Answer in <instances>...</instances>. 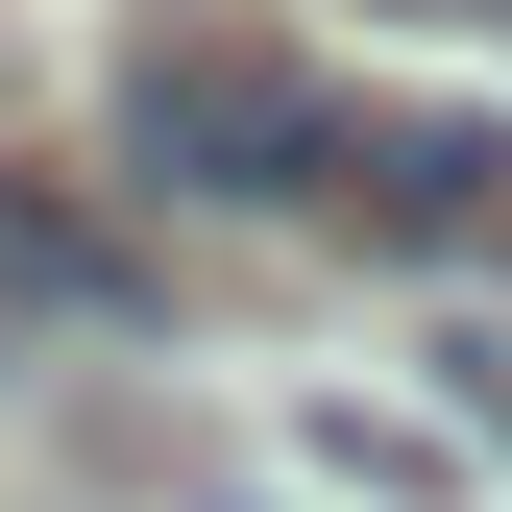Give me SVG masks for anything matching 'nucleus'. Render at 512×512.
Here are the masks:
<instances>
[{
	"label": "nucleus",
	"instance_id": "obj_1",
	"mask_svg": "<svg viewBox=\"0 0 512 512\" xmlns=\"http://www.w3.org/2000/svg\"><path fill=\"white\" fill-rule=\"evenodd\" d=\"M122 171H147V196H317V74L269 25H220V0H147V25H122Z\"/></svg>",
	"mask_w": 512,
	"mask_h": 512
},
{
	"label": "nucleus",
	"instance_id": "obj_2",
	"mask_svg": "<svg viewBox=\"0 0 512 512\" xmlns=\"http://www.w3.org/2000/svg\"><path fill=\"white\" fill-rule=\"evenodd\" d=\"M317 196H342L366 244H488L512 220V147L488 122H317Z\"/></svg>",
	"mask_w": 512,
	"mask_h": 512
},
{
	"label": "nucleus",
	"instance_id": "obj_3",
	"mask_svg": "<svg viewBox=\"0 0 512 512\" xmlns=\"http://www.w3.org/2000/svg\"><path fill=\"white\" fill-rule=\"evenodd\" d=\"M415 25H488V0H415Z\"/></svg>",
	"mask_w": 512,
	"mask_h": 512
}]
</instances>
